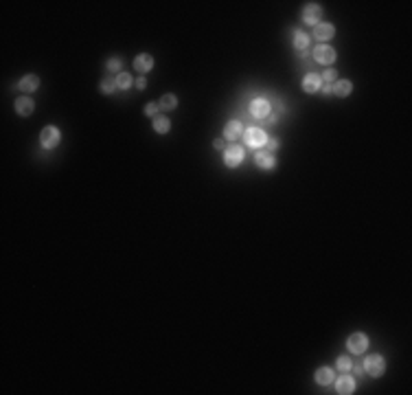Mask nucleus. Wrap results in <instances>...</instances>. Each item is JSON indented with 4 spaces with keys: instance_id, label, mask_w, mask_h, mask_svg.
<instances>
[{
    "instance_id": "12",
    "label": "nucleus",
    "mask_w": 412,
    "mask_h": 395,
    "mask_svg": "<svg viewBox=\"0 0 412 395\" xmlns=\"http://www.w3.org/2000/svg\"><path fill=\"white\" fill-rule=\"evenodd\" d=\"M37 86H40V77H37V75H24L18 83V88L22 92H35Z\"/></svg>"
},
{
    "instance_id": "28",
    "label": "nucleus",
    "mask_w": 412,
    "mask_h": 395,
    "mask_svg": "<svg viewBox=\"0 0 412 395\" xmlns=\"http://www.w3.org/2000/svg\"><path fill=\"white\" fill-rule=\"evenodd\" d=\"M108 68H110V70H119L121 68V60H119V57H112V60H108Z\"/></svg>"
},
{
    "instance_id": "7",
    "label": "nucleus",
    "mask_w": 412,
    "mask_h": 395,
    "mask_svg": "<svg viewBox=\"0 0 412 395\" xmlns=\"http://www.w3.org/2000/svg\"><path fill=\"white\" fill-rule=\"evenodd\" d=\"M250 115L254 116V119H268V115H270V103H268L266 99H254V101L250 103Z\"/></svg>"
},
{
    "instance_id": "8",
    "label": "nucleus",
    "mask_w": 412,
    "mask_h": 395,
    "mask_svg": "<svg viewBox=\"0 0 412 395\" xmlns=\"http://www.w3.org/2000/svg\"><path fill=\"white\" fill-rule=\"evenodd\" d=\"M333 33H335V29H333V24H329V22H318L316 27H314V37H316V40H331Z\"/></svg>"
},
{
    "instance_id": "25",
    "label": "nucleus",
    "mask_w": 412,
    "mask_h": 395,
    "mask_svg": "<svg viewBox=\"0 0 412 395\" xmlns=\"http://www.w3.org/2000/svg\"><path fill=\"white\" fill-rule=\"evenodd\" d=\"M335 75H338V73H335L333 68H327L325 73H322V77H320V79H325V83H327V86H329L331 82H335Z\"/></svg>"
},
{
    "instance_id": "3",
    "label": "nucleus",
    "mask_w": 412,
    "mask_h": 395,
    "mask_svg": "<svg viewBox=\"0 0 412 395\" xmlns=\"http://www.w3.org/2000/svg\"><path fill=\"white\" fill-rule=\"evenodd\" d=\"M347 347H349V351H351V354H364V351H366V347H368L366 334H353V336H349Z\"/></svg>"
},
{
    "instance_id": "26",
    "label": "nucleus",
    "mask_w": 412,
    "mask_h": 395,
    "mask_svg": "<svg viewBox=\"0 0 412 395\" xmlns=\"http://www.w3.org/2000/svg\"><path fill=\"white\" fill-rule=\"evenodd\" d=\"M279 145H281L279 138H268V141H266V147H268L266 152H270V154H272L274 149H279Z\"/></svg>"
},
{
    "instance_id": "6",
    "label": "nucleus",
    "mask_w": 412,
    "mask_h": 395,
    "mask_svg": "<svg viewBox=\"0 0 412 395\" xmlns=\"http://www.w3.org/2000/svg\"><path fill=\"white\" fill-rule=\"evenodd\" d=\"M241 161H243V149L237 145H230L224 154V163L228 167H237V165H241Z\"/></svg>"
},
{
    "instance_id": "5",
    "label": "nucleus",
    "mask_w": 412,
    "mask_h": 395,
    "mask_svg": "<svg viewBox=\"0 0 412 395\" xmlns=\"http://www.w3.org/2000/svg\"><path fill=\"white\" fill-rule=\"evenodd\" d=\"M314 57H316V62L329 66V64H333V62H335V51L331 49V46L320 44V46H316V49H314Z\"/></svg>"
},
{
    "instance_id": "11",
    "label": "nucleus",
    "mask_w": 412,
    "mask_h": 395,
    "mask_svg": "<svg viewBox=\"0 0 412 395\" xmlns=\"http://www.w3.org/2000/svg\"><path fill=\"white\" fill-rule=\"evenodd\" d=\"M320 16H322V9H320L318 5H307L305 11H302V20H305L307 24H314V27L318 24Z\"/></svg>"
},
{
    "instance_id": "14",
    "label": "nucleus",
    "mask_w": 412,
    "mask_h": 395,
    "mask_svg": "<svg viewBox=\"0 0 412 395\" xmlns=\"http://www.w3.org/2000/svg\"><path fill=\"white\" fill-rule=\"evenodd\" d=\"M254 163H256V167H261V169H274V165H276L270 152H256Z\"/></svg>"
},
{
    "instance_id": "19",
    "label": "nucleus",
    "mask_w": 412,
    "mask_h": 395,
    "mask_svg": "<svg viewBox=\"0 0 412 395\" xmlns=\"http://www.w3.org/2000/svg\"><path fill=\"white\" fill-rule=\"evenodd\" d=\"M294 46L301 49V51H305L307 46H309V35L302 31H294Z\"/></svg>"
},
{
    "instance_id": "20",
    "label": "nucleus",
    "mask_w": 412,
    "mask_h": 395,
    "mask_svg": "<svg viewBox=\"0 0 412 395\" xmlns=\"http://www.w3.org/2000/svg\"><path fill=\"white\" fill-rule=\"evenodd\" d=\"M169 128H171V123L167 116H156V119H154V130H156L158 134H167Z\"/></svg>"
},
{
    "instance_id": "1",
    "label": "nucleus",
    "mask_w": 412,
    "mask_h": 395,
    "mask_svg": "<svg viewBox=\"0 0 412 395\" xmlns=\"http://www.w3.org/2000/svg\"><path fill=\"white\" fill-rule=\"evenodd\" d=\"M268 141V134L263 132L261 128H248L246 130V145L252 147V149H259V147H263Z\"/></svg>"
},
{
    "instance_id": "13",
    "label": "nucleus",
    "mask_w": 412,
    "mask_h": 395,
    "mask_svg": "<svg viewBox=\"0 0 412 395\" xmlns=\"http://www.w3.org/2000/svg\"><path fill=\"white\" fill-rule=\"evenodd\" d=\"M134 68H136L138 73H149V70L154 68V57L147 55V53L138 55L136 60H134Z\"/></svg>"
},
{
    "instance_id": "9",
    "label": "nucleus",
    "mask_w": 412,
    "mask_h": 395,
    "mask_svg": "<svg viewBox=\"0 0 412 395\" xmlns=\"http://www.w3.org/2000/svg\"><path fill=\"white\" fill-rule=\"evenodd\" d=\"M320 83H322L320 75L309 73V75H305V79H302V90L312 95V92H318V90H320Z\"/></svg>"
},
{
    "instance_id": "4",
    "label": "nucleus",
    "mask_w": 412,
    "mask_h": 395,
    "mask_svg": "<svg viewBox=\"0 0 412 395\" xmlns=\"http://www.w3.org/2000/svg\"><path fill=\"white\" fill-rule=\"evenodd\" d=\"M364 369H366L368 376L380 378L381 373H384V369H386V362H384V358H381V356H368L366 362H364Z\"/></svg>"
},
{
    "instance_id": "22",
    "label": "nucleus",
    "mask_w": 412,
    "mask_h": 395,
    "mask_svg": "<svg viewBox=\"0 0 412 395\" xmlns=\"http://www.w3.org/2000/svg\"><path fill=\"white\" fill-rule=\"evenodd\" d=\"M158 106H160L162 110H174V108L178 106V99H175L174 95H162V99H160Z\"/></svg>"
},
{
    "instance_id": "18",
    "label": "nucleus",
    "mask_w": 412,
    "mask_h": 395,
    "mask_svg": "<svg viewBox=\"0 0 412 395\" xmlns=\"http://www.w3.org/2000/svg\"><path fill=\"white\" fill-rule=\"evenodd\" d=\"M241 128H243V125L239 123V121H228V125L224 128L226 138H228V141H235V138H237L239 134H241Z\"/></svg>"
},
{
    "instance_id": "2",
    "label": "nucleus",
    "mask_w": 412,
    "mask_h": 395,
    "mask_svg": "<svg viewBox=\"0 0 412 395\" xmlns=\"http://www.w3.org/2000/svg\"><path fill=\"white\" fill-rule=\"evenodd\" d=\"M60 130L57 128H53V125H46L44 130H42V134H40V143H42V147L44 149H53L55 145H60Z\"/></svg>"
},
{
    "instance_id": "27",
    "label": "nucleus",
    "mask_w": 412,
    "mask_h": 395,
    "mask_svg": "<svg viewBox=\"0 0 412 395\" xmlns=\"http://www.w3.org/2000/svg\"><path fill=\"white\" fill-rule=\"evenodd\" d=\"M158 108H160L158 103H147V106H145V115L147 116H156L158 115Z\"/></svg>"
},
{
    "instance_id": "16",
    "label": "nucleus",
    "mask_w": 412,
    "mask_h": 395,
    "mask_svg": "<svg viewBox=\"0 0 412 395\" xmlns=\"http://www.w3.org/2000/svg\"><path fill=\"white\" fill-rule=\"evenodd\" d=\"M351 90H353V83L349 82V79H338L335 86L331 88V92L338 95V97H349V95H351Z\"/></svg>"
},
{
    "instance_id": "24",
    "label": "nucleus",
    "mask_w": 412,
    "mask_h": 395,
    "mask_svg": "<svg viewBox=\"0 0 412 395\" xmlns=\"http://www.w3.org/2000/svg\"><path fill=\"white\" fill-rule=\"evenodd\" d=\"M351 367H353L351 360H349L347 356H340V358H338V369H340V371L349 373V371H351Z\"/></svg>"
},
{
    "instance_id": "23",
    "label": "nucleus",
    "mask_w": 412,
    "mask_h": 395,
    "mask_svg": "<svg viewBox=\"0 0 412 395\" xmlns=\"http://www.w3.org/2000/svg\"><path fill=\"white\" fill-rule=\"evenodd\" d=\"M116 86L123 88V90H127V88L132 86V75H127V73H119V77H116Z\"/></svg>"
},
{
    "instance_id": "17",
    "label": "nucleus",
    "mask_w": 412,
    "mask_h": 395,
    "mask_svg": "<svg viewBox=\"0 0 412 395\" xmlns=\"http://www.w3.org/2000/svg\"><path fill=\"white\" fill-rule=\"evenodd\" d=\"M335 380V376H333V369H329V367H322V369H318L316 371V382L318 384H331V382Z\"/></svg>"
},
{
    "instance_id": "21",
    "label": "nucleus",
    "mask_w": 412,
    "mask_h": 395,
    "mask_svg": "<svg viewBox=\"0 0 412 395\" xmlns=\"http://www.w3.org/2000/svg\"><path fill=\"white\" fill-rule=\"evenodd\" d=\"M99 88H101V92H106V95H112V92H114L116 88H119V86H116V77H106L103 82H101Z\"/></svg>"
},
{
    "instance_id": "30",
    "label": "nucleus",
    "mask_w": 412,
    "mask_h": 395,
    "mask_svg": "<svg viewBox=\"0 0 412 395\" xmlns=\"http://www.w3.org/2000/svg\"><path fill=\"white\" fill-rule=\"evenodd\" d=\"M213 145H215V149H224V141H222V138H217Z\"/></svg>"
},
{
    "instance_id": "15",
    "label": "nucleus",
    "mask_w": 412,
    "mask_h": 395,
    "mask_svg": "<svg viewBox=\"0 0 412 395\" xmlns=\"http://www.w3.org/2000/svg\"><path fill=\"white\" fill-rule=\"evenodd\" d=\"M33 101L31 99H29V97H18V99H16V110H18V115L20 116H29L33 112Z\"/></svg>"
},
{
    "instance_id": "10",
    "label": "nucleus",
    "mask_w": 412,
    "mask_h": 395,
    "mask_svg": "<svg viewBox=\"0 0 412 395\" xmlns=\"http://www.w3.org/2000/svg\"><path fill=\"white\" fill-rule=\"evenodd\" d=\"M335 391L342 395H351L353 391H355V380H353L351 376H347L344 373L342 378H338V382H335Z\"/></svg>"
},
{
    "instance_id": "29",
    "label": "nucleus",
    "mask_w": 412,
    "mask_h": 395,
    "mask_svg": "<svg viewBox=\"0 0 412 395\" xmlns=\"http://www.w3.org/2000/svg\"><path fill=\"white\" fill-rule=\"evenodd\" d=\"M136 86H138V88H141V90H143V88H145V86H147V82H145V77H138V79H136Z\"/></svg>"
}]
</instances>
